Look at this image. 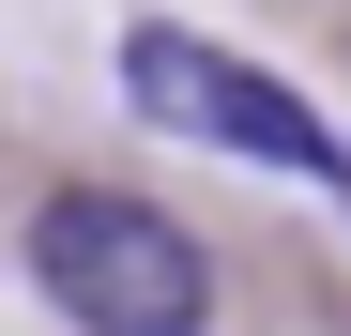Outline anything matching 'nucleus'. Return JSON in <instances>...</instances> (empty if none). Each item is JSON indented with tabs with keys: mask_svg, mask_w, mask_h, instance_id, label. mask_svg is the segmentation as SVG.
<instances>
[{
	"mask_svg": "<svg viewBox=\"0 0 351 336\" xmlns=\"http://www.w3.org/2000/svg\"><path fill=\"white\" fill-rule=\"evenodd\" d=\"M31 291L62 306L77 336H199V321H214V260L168 230L153 199L62 184V199L31 214Z\"/></svg>",
	"mask_w": 351,
	"mask_h": 336,
	"instance_id": "f257e3e1",
	"label": "nucleus"
},
{
	"mask_svg": "<svg viewBox=\"0 0 351 336\" xmlns=\"http://www.w3.org/2000/svg\"><path fill=\"white\" fill-rule=\"evenodd\" d=\"M123 92H138V123H168V138H214V153L306 168V184L351 199V153L321 138V107L275 92L260 62H229V46H199V31H123Z\"/></svg>",
	"mask_w": 351,
	"mask_h": 336,
	"instance_id": "f03ea898",
	"label": "nucleus"
}]
</instances>
